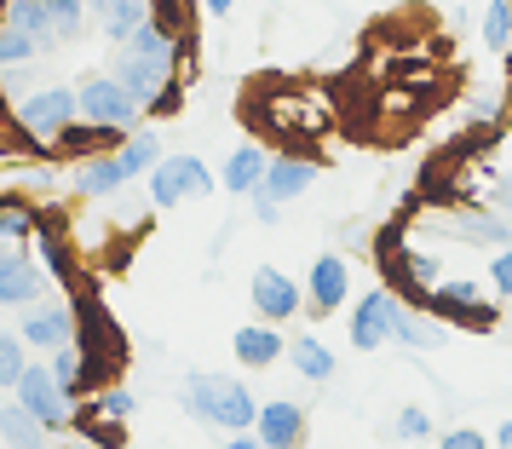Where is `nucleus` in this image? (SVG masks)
<instances>
[{
  "label": "nucleus",
  "instance_id": "38",
  "mask_svg": "<svg viewBox=\"0 0 512 449\" xmlns=\"http://www.w3.org/2000/svg\"><path fill=\"white\" fill-rule=\"evenodd\" d=\"M81 6H87V12H93V18H104V6H110V0H81Z\"/></svg>",
  "mask_w": 512,
  "mask_h": 449
},
{
  "label": "nucleus",
  "instance_id": "8",
  "mask_svg": "<svg viewBox=\"0 0 512 449\" xmlns=\"http://www.w3.org/2000/svg\"><path fill=\"white\" fill-rule=\"evenodd\" d=\"M392 323H397V300L386 288H369V294L351 306V346H357V352L386 346V340H392Z\"/></svg>",
  "mask_w": 512,
  "mask_h": 449
},
{
  "label": "nucleus",
  "instance_id": "3",
  "mask_svg": "<svg viewBox=\"0 0 512 449\" xmlns=\"http://www.w3.org/2000/svg\"><path fill=\"white\" fill-rule=\"evenodd\" d=\"M81 116V98L70 87H35V93L18 98V127H24L35 144H58L70 133V121Z\"/></svg>",
  "mask_w": 512,
  "mask_h": 449
},
{
  "label": "nucleus",
  "instance_id": "36",
  "mask_svg": "<svg viewBox=\"0 0 512 449\" xmlns=\"http://www.w3.org/2000/svg\"><path fill=\"white\" fill-rule=\"evenodd\" d=\"M231 6H236V0H208V12H213V18H231Z\"/></svg>",
  "mask_w": 512,
  "mask_h": 449
},
{
  "label": "nucleus",
  "instance_id": "13",
  "mask_svg": "<svg viewBox=\"0 0 512 449\" xmlns=\"http://www.w3.org/2000/svg\"><path fill=\"white\" fill-rule=\"evenodd\" d=\"M254 432L265 438V449H300L305 444V409L300 403H259Z\"/></svg>",
  "mask_w": 512,
  "mask_h": 449
},
{
  "label": "nucleus",
  "instance_id": "21",
  "mask_svg": "<svg viewBox=\"0 0 512 449\" xmlns=\"http://www.w3.org/2000/svg\"><path fill=\"white\" fill-rule=\"evenodd\" d=\"M98 24H104V35H110V41L121 47V41H127L133 29H144V24H150V0H110Z\"/></svg>",
  "mask_w": 512,
  "mask_h": 449
},
{
  "label": "nucleus",
  "instance_id": "5",
  "mask_svg": "<svg viewBox=\"0 0 512 449\" xmlns=\"http://www.w3.org/2000/svg\"><path fill=\"white\" fill-rule=\"evenodd\" d=\"M185 196H213V173L202 167V156H162L156 173H150V202L179 208Z\"/></svg>",
  "mask_w": 512,
  "mask_h": 449
},
{
  "label": "nucleus",
  "instance_id": "40",
  "mask_svg": "<svg viewBox=\"0 0 512 449\" xmlns=\"http://www.w3.org/2000/svg\"><path fill=\"white\" fill-rule=\"evenodd\" d=\"M6 6H12V0H0V29H6Z\"/></svg>",
  "mask_w": 512,
  "mask_h": 449
},
{
  "label": "nucleus",
  "instance_id": "14",
  "mask_svg": "<svg viewBox=\"0 0 512 449\" xmlns=\"http://www.w3.org/2000/svg\"><path fill=\"white\" fill-rule=\"evenodd\" d=\"M231 352H236V363H242V369H271V363L288 352V340H282L271 323H248V329H236Z\"/></svg>",
  "mask_w": 512,
  "mask_h": 449
},
{
  "label": "nucleus",
  "instance_id": "11",
  "mask_svg": "<svg viewBox=\"0 0 512 449\" xmlns=\"http://www.w3.org/2000/svg\"><path fill=\"white\" fill-rule=\"evenodd\" d=\"M75 311L70 306H29L24 311V340L29 346H41V352H64L75 346Z\"/></svg>",
  "mask_w": 512,
  "mask_h": 449
},
{
  "label": "nucleus",
  "instance_id": "19",
  "mask_svg": "<svg viewBox=\"0 0 512 449\" xmlns=\"http://www.w3.org/2000/svg\"><path fill=\"white\" fill-rule=\"evenodd\" d=\"M288 357H294V369H300L305 380H317V386H323V380H334V369H340V363H334V352H328L317 334H300V340H288Z\"/></svg>",
  "mask_w": 512,
  "mask_h": 449
},
{
  "label": "nucleus",
  "instance_id": "28",
  "mask_svg": "<svg viewBox=\"0 0 512 449\" xmlns=\"http://www.w3.org/2000/svg\"><path fill=\"white\" fill-rule=\"evenodd\" d=\"M93 415H98V421H127V415H133V392H116V386H110V392H98Z\"/></svg>",
  "mask_w": 512,
  "mask_h": 449
},
{
  "label": "nucleus",
  "instance_id": "2",
  "mask_svg": "<svg viewBox=\"0 0 512 449\" xmlns=\"http://www.w3.org/2000/svg\"><path fill=\"white\" fill-rule=\"evenodd\" d=\"M185 403H190L196 421L219 426V432H254V421H259L254 392L242 380H225V375H190Z\"/></svg>",
  "mask_w": 512,
  "mask_h": 449
},
{
  "label": "nucleus",
  "instance_id": "12",
  "mask_svg": "<svg viewBox=\"0 0 512 449\" xmlns=\"http://www.w3.org/2000/svg\"><path fill=\"white\" fill-rule=\"evenodd\" d=\"M317 173L323 167L305 162V156H271V167H265V185H259V196H271V202H294L300 190L317 185Z\"/></svg>",
  "mask_w": 512,
  "mask_h": 449
},
{
  "label": "nucleus",
  "instance_id": "24",
  "mask_svg": "<svg viewBox=\"0 0 512 449\" xmlns=\"http://www.w3.org/2000/svg\"><path fill=\"white\" fill-rule=\"evenodd\" d=\"M150 24L167 29L173 41H190V12H185V0H150Z\"/></svg>",
  "mask_w": 512,
  "mask_h": 449
},
{
  "label": "nucleus",
  "instance_id": "37",
  "mask_svg": "<svg viewBox=\"0 0 512 449\" xmlns=\"http://www.w3.org/2000/svg\"><path fill=\"white\" fill-rule=\"evenodd\" d=\"M495 444H501V449H512V415L501 421V432H495Z\"/></svg>",
  "mask_w": 512,
  "mask_h": 449
},
{
  "label": "nucleus",
  "instance_id": "6",
  "mask_svg": "<svg viewBox=\"0 0 512 449\" xmlns=\"http://www.w3.org/2000/svg\"><path fill=\"white\" fill-rule=\"evenodd\" d=\"M426 311H438L443 323H461V329H495V306H489L484 294H478V283H438L432 294H426Z\"/></svg>",
  "mask_w": 512,
  "mask_h": 449
},
{
  "label": "nucleus",
  "instance_id": "16",
  "mask_svg": "<svg viewBox=\"0 0 512 449\" xmlns=\"http://www.w3.org/2000/svg\"><path fill=\"white\" fill-rule=\"evenodd\" d=\"M392 340H397V346H409V352H432V346H443V340H449V323H443L438 311H432V317H420V311L397 306Z\"/></svg>",
  "mask_w": 512,
  "mask_h": 449
},
{
  "label": "nucleus",
  "instance_id": "30",
  "mask_svg": "<svg viewBox=\"0 0 512 449\" xmlns=\"http://www.w3.org/2000/svg\"><path fill=\"white\" fill-rule=\"evenodd\" d=\"M0 237H29V213L12 208V202H0Z\"/></svg>",
  "mask_w": 512,
  "mask_h": 449
},
{
  "label": "nucleus",
  "instance_id": "26",
  "mask_svg": "<svg viewBox=\"0 0 512 449\" xmlns=\"http://www.w3.org/2000/svg\"><path fill=\"white\" fill-rule=\"evenodd\" d=\"M35 52H41V47H35L29 35H18V29H0V70H24Z\"/></svg>",
  "mask_w": 512,
  "mask_h": 449
},
{
  "label": "nucleus",
  "instance_id": "25",
  "mask_svg": "<svg viewBox=\"0 0 512 449\" xmlns=\"http://www.w3.org/2000/svg\"><path fill=\"white\" fill-rule=\"evenodd\" d=\"M24 369V334H0V386H18Z\"/></svg>",
  "mask_w": 512,
  "mask_h": 449
},
{
  "label": "nucleus",
  "instance_id": "31",
  "mask_svg": "<svg viewBox=\"0 0 512 449\" xmlns=\"http://www.w3.org/2000/svg\"><path fill=\"white\" fill-rule=\"evenodd\" d=\"M489 283H495V294H512V248H501L489 260Z\"/></svg>",
  "mask_w": 512,
  "mask_h": 449
},
{
  "label": "nucleus",
  "instance_id": "15",
  "mask_svg": "<svg viewBox=\"0 0 512 449\" xmlns=\"http://www.w3.org/2000/svg\"><path fill=\"white\" fill-rule=\"evenodd\" d=\"M35 294H41V271L18 248H0V306H29Z\"/></svg>",
  "mask_w": 512,
  "mask_h": 449
},
{
  "label": "nucleus",
  "instance_id": "35",
  "mask_svg": "<svg viewBox=\"0 0 512 449\" xmlns=\"http://www.w3.org/2000/svg\"><path fill=\"white\" fill-rule=\"evenodd\" d=\"M495 208H507V213H512V173L501 179V190H495Z\"/></svg>",
  "mask_w": 512,
  "mask_h": 449
},
{
  "label": "nucleus",
  "instance_id": "29",
  "mask_svg": "<svg viewBox=\"0 0 512 449\" xmlns=\"http://www.w3.org/2000/svg\"><path fill=\"white\" fill-rule=\"evenodd\" d=\"M438 449H489L484 432H472V426H455V432H443Z\"/></svg>",
  "mask_w": 512,
  "mask_h": 449
},
{
  "label": "nucleus",
  "instance_id": "32",
  "mask_svg": "<svg viewBox=\"0 0 512 449\" xmlns=\"http://www.w3.org/2000/svg\"><path fill=\"white\" fill-rule=\"evenodd\" d=\"M41 254H47V271H52V277H70V265H64V248H58V242H47Z\"/></svg>",
  "mask_w": 512,
  "mask_h": 449
},
{
  "label": "nucleus",
  "instance_id": "10",
  "mask_svg": "<svg viewBox=\"0 0 512 449\" xmlns=\"http://www.w3.org/2000/svg\"><path fill=\"white\" fill-rule=\"evenodd\" d=\"M248 300H254V311L265 317V323H288V317L305 306V288L294 283V277L271 271V265H259V271H254V288H248Z\"/></svg>",
  "mask_w": 512,
  "mask_h": 449
},
{
  "label": "nucleus",
  "instance_id": "23",
  "mask_svg": "<svg viewBox=\"0 0 512 449\" xmlns=\"http://www.w3.org/2000/svg\"><path fill=\"white\" fill-rule=\"evenodd\" d=\"M484 47L489 52H512V0H489V12H484Z\"/></svg>",
  "mask_w": 512,
  "mask_h": 449
},
{
  "label": "nucleus",
  "instance_id": "27",
  "mask_svg": "<svg viewBox=\"0 0 512 449\" xmlns=\"http://www.w3.org/2000/svg\"><path fill=\"white\" fill-rule=\"evenodd\" d=\"M397 438H403V444L432 438V415H426V409H415V403H409V409H397Z\"/></svg>",
  "mask_w": 512,
  "mask_h": 449
},
{
  "label": "nucleus",
  "instance_id": "20",
  "mask_svg": "<svg viewBox=\"0 0 512 449\" xmlns=\"http://www.w3.org/2000/svg\"><path fill=\"white\" fill-rule=\"evenodd\" d=\"M127 179H133V173L121 167V156H93V162L75 173V190H81V196H110V190H121Z\"/></svg>",
  "mask_w": 512,
  "mask_h": 449
},
{
  "label": "nucleus",
  "instance_id": "1",
  "mask_svg": "<svg viewBox=\"0 0 512 449\" xmlns=\"http://www.w3.org/2000/svg\"><path fill=\"white\" fill-rule=\"evenodd\" d=\"M179 52H185V41H173L167 29L144 24V29H133V35L116 47L110 75H116L121 87L139 98L144 110H156V104H162V93H173V87H179V81H173V70H179Z\"/></svg>",
  "mask_w": 512,
  "mask_h": 449
},
{
  "label": "nucleus",
  "instance_id": "4",
  "mask_svg": "<svg viewBox=\"0 0 512 449\" xmlns=\"http://www.w3.org/2000/svg\"><path fill=\"white\" fill-rule=\"evenodd\" d=\"M75 98H81V121L87 127H110V133H127V127H139V98L121 87L116 75H87L81 87H75Z\"/></svg>",
  "mask_w": 512,
  "mask_h": 449
},
{
  "label": "nucleus",
  "instance_id": "34",
  "mask_svg": "<svg viewBox=\"0 0 512 449\" xmlns=\"http://www.w3.org/2000/svg\"><path fill=\"white\" fill-rule=\"evenodd\" d=\"M277 208H282V202H271V196H259V202H254V219H259V225H277Z\"/></svg>",
  "mask_w": 512,
  "mask_h": 449
},
{
  "label": "nucleus",
  "instance_id": "33",
  "mask_svg": "<svg viewBox=\"0 0 512 449\" xmlns=\"http://www.w3.org/2000/svg\"><path fill=\"white\" fill-rule=\"evenodd\" d=\"M225 449H265V438H259V432H231Z\"/></svg>",
  "mask_w": 512,
  "mask_h": 449
},
{
  "label": "nucleus",
  "instance_id": "9",
  "mask_svg": "<svg viewBox=\"0 0 512 449\" xmlns=\"http://www.w3.org/2000/svg\"><path fill=\"white\" fill-rule=\"evenodd\" d=\"M346 294H351V265L340 254H317L311 277H305V306L317 311V317H328V311L346 306Z\"/></svg>",
  "mask_w": 512,
  "mask_h": 449
},
{
  "label": "nucleus",
  "instance_id": "22",
  "mask_svg": "<svg viewBox=\"0 0 512 449\" xmlns=\"http://www.w3.org/2000/svg\"><path fill=\"white\" fill-rule=\"evenodd\" d=\"M116 156H121V167H127L133 179H139V173H156V162H162V139H156V133H139V139L121 144Z\"/></svg>",
  "mask_w": 512,
  "mask_h": 449
},
{
  "label": "nucleus",
  "instance_id": "18",
  "mask_svg": "<svg viewBox=\"0 0 512 449\" xmlns=\"http://www.w3.org/2000/svg\"><path fill=\"white\" fill-rule=\"evenodd\" d=\"M265 167H271V156H265L259 144H242V150H231V162H225V173H219V185L231 190V196H254V190L265 185Z\"/></svg>",
  "mask_w": 512,
  "mask_h": 449
},
{
  "label": "nucleus",
  "instance_id": "7",
  "mask_svg": "<svg viewBox=\"0 0 512 449\" xmlns=\"http://www.w3.org/2000/svg\"><path fill=\"white\" fill-rule=\"evenodd\" d=\"M18 403H24L29 415H41L47 432H58V426L70 421V386L52 375L47 363H29L24 369V380H18Z\"/></svg>",
  "mask_w": 512,
  "mask_h": 449
},
{
  "label": "nucleus",
  "instance_id": "39",
  "mask_svg": "<svg viewBox=\"0 0 512 449\" xmlns=\"http://www.w3.org/2000/svg\"><path fill=\"white\" fill-rule=\"evenodd\" d=\"M70 449H104V444H98V438H81V444H70Z\"/></svg>",
  "mask_w": 512,
  "mask_h": 449
},
{
  "label": "nucleus",
  "instance_id": "17",
  "mask_svg": "<svg viewBox=\"0 0 512 449\" xmlns=\"http://www.w3.org/2000/svg\"><path fill=\"white\" fill-rule=\"evenodd\" d=\"M47 421L29 415L24 403H0V444L6 449H47Z\"/></svg>",
  "mask_w": 512,
  "mask_h": 449
}]
</instances>
